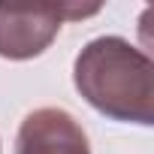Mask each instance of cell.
<instances>
[{
    "instance_id": "cell-3",
    "label": "cell",
    "mask_w": 154,
    "mask_h": 154,
    "mask_svg": "<svg viewBox=\"0 0 154 154\" xmlns=\"http://www.w3.org/2000/svg\"><path fill=\"white\" fill-rule=\"evenodd\" d=\"M15 154H91V145L82 124L66 109L42 106L21 121Z\"/></svg>"
},
{
    "instance_id": "cell-1",
    "label": "cell",
    "mask_w": 154,
    "mask_h": 154,
    "mask_svg": "<svg viewBox=\"0 0 154 154\" xmlns=\"http://www.w3.org/2000/svg\"><path fill=\"white\" fill-rule=\"evenodd\" d=\"M72 85L100 115L124 124H154V63L124 36L91 39L72 63Z\"/></svg>"
},
{
    "instance_id": "cell-2",
    "label": "cell",
    "mask_w": 154,
    "mask_h": 154,
    "mask_svg": "<svg viewBox=\"0 0 154 154\" xmlns=\"http://www.w3.org/2000/svg\"><path fill=\"white\" fill-rule=\"evenodd\" d=\"M100 6H9L0 3V57L6 60H30L39 57L54 36L60 33L66 18L97 15Z\"/></svg>"
}]
</instances>
